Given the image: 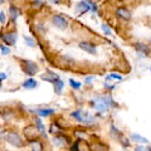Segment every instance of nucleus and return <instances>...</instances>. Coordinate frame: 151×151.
I'll return each instance as SVG.
<instances>
[{"label": "nucleus", "mask_w": 151, "mask_h": 151, "mask_svg": "<svg viewBox=\"0 0 151 151\" xmlns=\"http://www.w3.org/2000/svg\"><path fill=\"white\" fill-rule=\"evenodd\" d=\"M101 29H102L103 34H105L106 37H111L112 35V29L110 28V25L106 24V23H103V24L101 25Z\"/></svg>", "instance_id": "nucleus-28"}, {"label": "nucleus", "mask_w": 151, "mask_h": 151, "mask_svg": "<svg viewBox=\"0 0 151 151\" xmlns=\"http://www.w3.org/2000/svg\"><path fill=\"white\" fill-rule=\"evenodd\" d=\"M69 84H70V87H72L73 89H76V91H78V89H81V87H82L81 82L74 81V79H69Z\"/></svg>", "instance_id": "nucleus-30"}, {"label": "nucleus", "mask_w": 151, "mask_h": 151, "mask_svg": "<svg viewBox=\"0 0 151 151\" xmlns=\"http://www.w3.org/2000/svg\"><path fill=\"white\" fill-rule=\"evenodd\" d=\"M32 8L34 9V10H40V9L44 8V3L42 1V0H34V1L32 3Z\"/></svg>", "instance_id": "nucleus-29"}, {"label": "nucleus", "mask_w": 151, "mask_h": 151, "mask_svg": "<svg viewBox=\"0 0 151 151\" xmlns=\"http://www.w3.org/2000/svg\"><path fill=\"white\" fill-rule=\"evenodd\" d=\"M115 14H116L117 18L121 19V20H124V22H130L131 18H132L131 12L126 6H119V8H116Z\"/></svg>", "instance_id": "nucleus-10"}, {"label": "nucleus", "mask_w": 151, "mask_h": 151, "mask_svg": "<svg viewBox=\"0 0 151 151\" xmlns=\"http://www.w3.org/2000/svg\"><path fill=\"white\" fill-rule=\"evenodd\" d=\"M0 23H1V24H5L6 23V15L4 12H0Z\"/></svg>", "instance_id": "nucleus-33"}, {"label": "nucleus", "mask_w": 151, "mask_h": 151, "mask_svg": "<svg viewBox=\"0 0 151 151\" xmlns=\"http://www.w3.org/2000/svg\"><path fill=\"white\" fill-rule=\"evenodd\" d=\"M49 3H52L53 5H58V4L60 3V0H49Z\"/></svg>", "instance_id": "nucleus-39"}, {"label": "nucleus", "mask_w": 151, "mask_h": 151, "mask_svg": "<svg viewBox=\"0 0 151 151\" xmlns=\"http://www.w3.org/2000/svg\"><path fill=\"white\" fill-rule=\"evenodd\" d=\"M5 79H8V74L4 73V72H0V81H5Z\"/></svg>", "instance_id": "nucleus-36"}, {"label": "nucleus", "mask_w": 151, "mask_h": 151, "mask_svg": "<svg viewBox=\"0 0 151 151\" xmlns=\"http://www.w3.org/2000/svg\"><path fill=\"white\" fill-rule=\"evenodd\" d=\"M89 150L91 151H110V147H108L107 144L97 140V141H93V142H89Z\"/></svg>", "instance_id": "nucleus-13"}, {"label": "nucleus", "mask_w": 151, "mask_h": 151, "mask_svg": "<svg viewBox=\"0 0 151 151\" xmlns=\"http://www.w3.org/2000/svg\"><path fill=\"white\" fill-rule=\"evenodd\" d=\"M24 42H25V44L28 47H30V48H34V47L37 45L35 39L34 38H32V37H29V35H24Z\"/></svg>", "instance_id": "nucleus-27"}, {"label": "nucleus", "mask_w": 151, "mask_h": 151, "mask_svg": "<svg viewBox=\"0 0 151 151\" xmlns=\"http://www.w3.org/2000/svg\"><path fill=\"white\" fill-rule=\"evenodd\" d=\"M6 129L4 126H0V140H3V139H5V134H6Z\"/></svg>", "instance_id": "nucleus-32"}, {"label": "nucleus", "mask_w": 151, "mask_h": 151, "mask_svg": "<svg viewBox=\"0 0 151 151\" xmlns=\"http://www.w3.org/2000/svg\"><path fill=\"white\" fill-rule=\"evenodd\" d=\"M4 3V0H0V4H3Z\"/></svg>", "instance_id": "nucleus-40"}, {"label": "nucleus", "mask_w": 151, "mask_h": 151, "mask_svg": "<svg viewBox=\"0 0 151 151\" xmlns=\"http://www.w3.org/2000/svg\"><path fill=\"white\" fill-rule=\"evenodd\" d=\"M40 79H43L45 82H49V83H54L55 81L60 79V77L55 72H53V70H45V72L40 76Z\"/></svg>", "instance_id": "nucleus-14"}, {"label": "nucleus", "mask_w": 151, "mask_h": 151, "mask_svg": "<svg viewBox=\"0 0 151 151\" xmlns=\"http://www.w3.org/2000/svg\"><path fill=\"white\" fill-rule=\"evenodd\" d=\"M22 69L27 76H35L38 72H39V65H38L35 62L29 59H24L22 60Z\"/></svg>", "instance_id": "nucleus-3"}, {"label": "nucleus", "mask_w": 151, "mask_h": 151, "mask_svg": "<svg viewBox=\"0 0 151 151\" xmlns=\"http://www.w3.org/2000/svg\"><path fill=\"white\" fill-rule=\"evenodd\" d=\"M149 45H150V48H151V40H150V44Z\"/></svg>", "instance_id": "nucleus-42"}, {"label": "nucleus", "mask_w": 151, "mask_h": 151, "mask_svg": "<svg viewBox=\"0 0 151 151\" xmlns=\"http://www.w3.org/2000/svg\"><path fill=\"white\" fill-rule=\"evenodd\" d=\"M91 106H92L98 113H103V112H106V111L110 110V107L107 106V103L105 102V100H103L102 96L94 97L93 100L91 101Z\"/></svg>", "instance_id": "nucleus-6"}, {"label": "nucleus", "mask_w": 151, "mask_h": 151, "mask_svg": "<svg viewBox=\"0 0 151 151\" xmlns=\"http://www.w3.org/2000/svg\"><path fill=\"white\" fill-rule=\"evenodd\" d=\"M28 145H29V147H30L32 151H44V144H43V141L39 140V139L29 141Z\"/></svg>", "instance_id": "nucleus-18"}, {"label": "nucleus", "mask_w": 151, "mask_h": 151, "mask_svg": "<svg viewBox=\"0 0 151 151\" xmlns=\"http://www.w3.org/2000/svg\"><path fill=\"white\" fill-rule=\"evenodd\" d=\"M52 142H53L55 146H58V147H63V146H70L72 145V140H70V137L67 134L62 132V134H59V135L53 136Z\"/></svg>", "instance_id": "nucleus-7"}, {"label": "nucleus", "mask_w": 151, "mask_h": 151, "mask_svg": "<svg viewBox=\"0 0 151 151\" xmlns=\"http://www.w3.org/2000/svg\"><path fill=\"white\" fill-rule=\"evenodd\" d=\"M20 15H22V12H20V9H19L18 6H15V5H10V6H9V18L12 19V22L15 23L17 19Z\"/></svg>", "instance_id": "nucleus-20"}, {"label": "nucleus", "mask_w": 151, "mask_h": 151, "mask_svg": "<svg viewBox=\"0 0 151 151\" xmlns=\"http://www.w3.org/2000/svg\"><path fill=\"white\" fill-rule=\"evenodd\" d=\"M53 86H54V92L55 94H60L63 91V88H64V82L62 81V79H58V81H55L53 83Z\"/></svg>", "instance_id": "nucleus-25"}, {"label": "nucleus", "mask_w": 151, "mask_h": 151, "mask_svg": "<svg viewBox=\"0 0 151 151\" xmlns=\"http://www.w3.org/2000/svg\"><path fill=\"white\" fill-rule=\"evenodd\" d=\"M93 79H94L93 76H89V77H86V78H84V83H91V82L93 81Z\"/></svg>", "instance_id": "nucleus-38"}, {"label": "nucleus", "mask_w": 151, "mask_h": 151, "mask_svg": "<svg viewBox=\"0 0 151 151\" xmlns=\"http://www.w3.org/2000/svg\"><path fill=\"white\" fill-rule=\"evenodd\" d=\"M62 132H64V127L59 124L58 121H54V122H52L50 126H49V134L52 135H59V134H62Z\"/></svg>", "instance_id": "nucleus-17"}, {"label": "nucleus", "mask_w": 151, "mask_h": 151, "mask_svg": "<svg viewBox=\"0 0 151 151\" xmlns=\"http://www.w3.org/2000/svg\"><path fill=\"white\" fill-rule=\"evenodd\" d=\"M23 136L25 137V141L29 142L32 140H35V139H39V131L35 127V125H28L23 129Z\"/></svg>", "instance_id": "nucleus-5"}, {"label": "nucleus", "mask_w": 151, "mask_h": 151, "mask_svg": "<svg viewBox=\"0 0 151 151\" xmlns=\"http://www.w3.org/2000/svg\"><path fill=\"white\" fill-rule=\"evenodd\" d=\"M0 88H1V81H0Z\"/></svg>", "instance_id": "nucleus-41"}, {"label": "nucleus", "mask_w": 151, "mask_h": 151, "mask_svg": "<svg viewBox=\"0 0 151 151\" xmlns=\"http://www.w3.org/2000/svg\"><path fill=\"white\" fill-rule=\"evenodd\" d=\"M34 125H35V127L38 129V131H39V134H40V136L42 137H47V131H45V125L42 122V120H40V117L39 116H34Z\"/></svg>", "instance_id": "nucleus-16"}, {"label": "nucleus", "mask_w": 151, "mask_h": 151, "mask_svg": "<svg viewBox=\"0 0 151 151\" xmlns=\"http://www.w3.org/2000/svg\"><path fill=\"white\" fill-rule=\"evenodd\" d=\"M73 136L76 137V140H87L88 139V132L86 130H82V129H76L73 131Z\"/></svg>", "instance_id": "nucleus-22"}, {"label": "nucleus", "mask_w": 151, "mask_h": 151, "mask_svg": "<svg viewBox=\"0 0 151 151\" xmlns=\"http://www.w3.org/2000/svg\"><path fill=\"white\" fill-rule=\"evenodd\" d=\"M50 22H52V24L59 30H65L69 25L68 19L64 18L63 15H60V14H53L50 18Z\"/></svg>", "instance_id": "nucleus-4"}, {"label": "nucleus", "mask_w": 151, "mask_h": 151, "mask_svg": "<svg viewBox=\"0 0 151 151\" xmlns=\"http://www.w3.org/2000/svg\"><path fill=\"white\" fill-rule=\"evenodd\" d=\"M105 88L108 89V91H113V89L116 88L115 84H108V83H105Z\"/></svg>", "instance_id": "nucleus-34"}, {"label": "nucleus", "mask_w": 151, "mask_h": 151, "mask_svg": "<svg viewBox=\"0 0 151 151\" xmlns=\"http://www.w3.org/2000/svg\"><path fill=\"white\" fill-rule=\"evenodd\" d=\"M14 116H15V113H14V111L9 107L1 108V111H0V117H1L4 121H10Z\"/></svg>", "instance_id": "nucleus-19"}, {"label": "nucleus", "mask_w": 151, "mask_h": 151, "mask_svg": "<svg viewBox=\"0 0 151 151\" xmlns=\"http://www.w3.org/2000/svg\"><path fill=\"white\" fill-rule=\"evenodd\" d=\"M70 117L77 121L78 124H82V125L87 126V127H92V126L96 125V122H97L96 116H93V115H91V113L81 110V108L73 111L72 113H70Z\"/></svg>", "instance_id": "nucleus-1"}, {"label": "nucleus", "mask_w": 151, "mask_h": 151, "mask_svg": "<svg viewBox=\"0 0 151 151\" xmlns=\"http://www.w3.org/2000/svg\"><path fill=\"white\" fill-rule=\"evenodd\" d=\"M122 74L121 73H110L106 77V82L108 81H122Z\"/></svg>", "instance_id": "nucleus-26"}, {"label": "nucleus", "mask_w": 151, "mask_h": 151, "mask_svg": "<svg viewBox=\"0 0 151 151\" xmlns=\"http://www.w3.org/2000/svg\"><path fill=\"white\" fill-rule=\"evenodd\" d=\"M78 47L81 48L83 52H86L88 54H92V55H96L97 54V47L92 42H88V40H83V42H79Z\"/></svg>", "instance_id": "nucleus-9"}, {"label": "nucleus", "mask_w": 151, "mask_h": 151, "mask_svg": "<svg viewBox=\"0 0 151 151\" xmlns=\"http://www.w3.org/2000/svg\"><path fill=\"white\" fill-rule=\"evenodd\" d=\"M134 48L136 49V52H139L140 54H142L144 57H149L151 53V48L149 44L142 43V42H136L134 44Z\"/></svg>", "instance_id": "nucleus-11"}, {"label": "nucleus", "mask_w": 151, "mask_h": 151, "mask_svg": "<svg viewBox=\"0 0 151 151\" xmlns=\"http://www.w3.org/2000/svg\"><path fill=\"white\" fill-rule=\"evenodd\" d=\"M0 39H1V42L5 45L8 47H13V45H15L17 43V40H18V34H17V32H5V33H3V34H0Z\"/></svg>", "instance_id": "nucleus-8"}, {"label": "nucleus", "mask_w": 151, "mask_h": 151, "mask_svg": "<svg viewBox=\"0 0 151 151\" xmlns=\"http://www.w3.org/2000/svg\"><path fill=\"white\" fill-rule=\"evenodd\" d=\"M117 140H119V142L122 145V147H126L127 149V147H130V146H131V141L127 139L126 136L122 135V132H121L119 136H117Z\"/></svg>", "instance_id": "nucleus-24"}, {"label": "nucleus", "mask_w": 151, "mask_h": 151, "mask_svg": "<svg viewBox=\"0 0 151 151\" xmlns=\"http://www.w3.org/2000/svg\"><path fill=\"white\" fill-rule=\"evenodd\" d=\"M57 64H58V67L65 69V68L72 67L73 65V59L69 58L68 55H62L58 58V60H57Z\"/></svg>", "instance_id": "nucleus-15"}, {"label": "nucleus", "mask_w": 151, "mask_h": 151, "mask_svg": "<svg viewBox=\"0 0 151 151\" xmlns=\"http://www.w3.org/2000/svg\"><path fill=\"white\" fill-rule=\"evenodd\" d=\"M135 151H151V150L144 147V146H136V147H135Z\"/></svg>", "instance_id": "nucleus-35"}, {"label": "nucleus", "mask_w": 151, "mask_h": 151, "mask_svg": "<svg viewBox=\"0 0 151 151\" xmlns=\"http://www.w3.org/2000/svg\"><path fill=\"white\" fill-rule=\"evenodd\" d=\"M23 88H25V89H34L38 87V82L35 81L34 78H28L25 79L24 82H23Z\"/></svg>", "instance_id": "nucleus-23"}, {"label": "nucleus", "mask_w": 151, "mask_h": 151, "mask_svg": "<svg viewBox=\"0 0 151 151\" xmlns=\"http://www.w3.org/2000/svg\"><path fill=\"white\" fill-rule=\"evenodd\" d=\"M5 141L9 145H12L17 149H22L25 146V141L23 139V136L20 134H18L17 131L8 130L6 134H5Z\"/></svg>", "instance_id": "nucleus-2"}, {"label": "nucleus", "mask_w": 151, "mask_h": 151, "mask_svg": "<svg viewBox=\"0 0 151 151\" xmlns=\"http://www.w3.org/2000/svg\"><path fill=\"white\" fill-rule=\"evenodd\" d=\"M130 140L134 141V142H137V144H145V145L149 144L147 139L144 137V136H141V135H139V134H135V132H132V134L130 135Z\"/></svg>", "instance_id": "nucleus-21"}, {"label": "nucleus", "mask_w": 151, "mask_h": 151, "mask_svg": "<svg viewBox=\"0 0 151 151\" xmlns=\"http://www.w3.org/2000/svg\"><path fill=\"white\" fill-rule=\"evenodd\" d=\"M0 50H1V54L3 55H9V54H10V48H9L8 45H5V44L0 45Z\"/></svg>", "instance_id": "nucleus-31"}, {"label": "nucleus", "mask_w": 151, "mask_h": 151, "mask_svg": "<svg viewBox=\"0 0 151 151\" xmlns=\"http://www.w3.org/2000/svg\"><path fill=\"white\" fill-rule=\"evenodd\" d=\"M37 29H38V30H40V32H43V33L47 32V28L43 27V24H38V25H37Z\"/></svg>", "instance_id": "nucleus-37"}, {"label": "nucleus", "mask_w": 151, "mask_h": 151, "mask_svg": "<svg viewBox=\"0 0 151 151\" xmlns=\"http://www.w3.org/2000/svg\"><path fill=\"white\" fill-rule=\"evenodd\" d=\"M33 112L35 113V116H39L40 119H44V117H49L52 115H54L55 110L54 108H49V107H39V108L33 110Z\"/></svg>", "instance_id": "nucleus-12"}, {"label": "nucleus", "mask_w": 151, "mask_h": 151, "mask_svg": "<svg viewBox=\"0 0 151 151\" xmlns=\"http://www.w3.org/2000/svg\"><path fill=\"white\" fill-rule=\"evenodd\" d=\"M150 72H151V67H150Z\"/></svg>", "instance_id": "nucleus-43"}]
</instances>
